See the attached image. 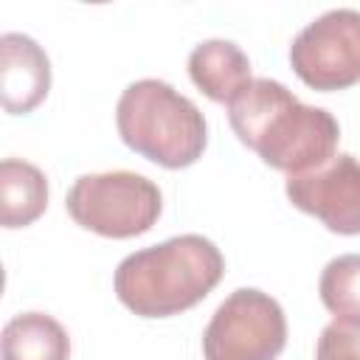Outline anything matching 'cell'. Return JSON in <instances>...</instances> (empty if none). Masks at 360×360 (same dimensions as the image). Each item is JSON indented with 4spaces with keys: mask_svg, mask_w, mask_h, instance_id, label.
Masks as SVG:
<instances>
[{
    "mask_svg": "<svg viewBox=\"0 0 360 360\" xmlns=\"http://www.w3.org/2000/svg\"><path fill=\"white\" fill-rule=\"evenodd\" d=\"M287 343L281 304L256 287L233 290L202 332L205 360H276Z\"/></svg>",
    "mask_w": 360,
    "mask_h": 360,
    "instance_id": "obj_5",
    "label": "cell"
},
{
    "mask_svg": "<svg viewBox=\"0 0 360 360\" xmlns=\"http://www.w3.org/2000/svg\"><path fill=\"white\" fill-rule=\"evenodd\" d=\"M228 121L248 149L287 174L323 166L340 141V124L329 110L304 104L287 84L267 76L253 79L228 104Z\"/></svg>",
    "mask_w": 360,
    "mask_h": 360,
    "instance_id": "obj_1",
    "label": "cell"
},
{
    "mask_svg": "<svg viewBox=\"0 0 360 360\" xmlns=\"http://www.w3.org/2000/svg\"><path fill=\"white\" fill-rule=\"evenodd\" d=\"M287 200L321 219L329 231L360 233V160L354 155H335L307 174H290L284 183Z\"/></svg>",
    "mask_w": 360,
    "mask_h": 360,
    "instance_id": "obj_7",
    "label": "cell"
},
{
    "mask_svg": "<svg viewBox=\"0 0 360 360\" xmlns=\"http://www.w3.org/2000/svg\"><path fill=\"white\" fill-rule=\"evenodd\" d=\"M318 295L335 321L360 323V253H343L326 262Z\"/></svg>",
    "mask_w": 360,
    "mask_h": 360,
    "instance_id": "obj_12",
    "label": "cell"
},
{
    "mask_svg": "<svg viewBox=\"0 0 360 360\" xmlns=\"http://www.w3.org/2000/svg\"><path fill=\"white\" fill-rule=\"evenodd\" d=\"M191 82L219 104H231L253 79L248 53L231 39H202L188 53Z\"/></svg>",
    "mask_w": 360,
    "mask_h": 360,
    "instance_id": "obj_9",
    "label": "cell"
},
{
    "mask_svg": "<svg viewBox=\"0 0 360 360\" xmlns=\"http://www.w3.org/2000/svg\"><path fill=\"white\" fill-rule=\"evenodd\" d=\"M121 141L163 169H186L202 158L208 124L200 107L163 79H138L115 104Z\"/></svg>",
    "mask_w": 360,
    "mask_h": 360,
    "instance_id": "obj_3",
    "label": "cell"
},
{
    "mask_svg": "<svg viewBox=\"0 0 360 360\" xmlns=\"http://www.w3.org/2000/svg\"><path fill=\"white\" fill-rule=\"evenodd\" d=\"M315 360H360V323H326L315 346Z\"/></svg>",
    "mask_w": 360,
    "mask_h": 360,
    "instance_id": "obj_13",
    "label": "cell"
},
{
    "mask_svg": "<svg viewBox=\"0 0 360 360\" xmlns=\"http://www.w3.org/2000/svg\"><path fill=\"white\" fill-rule=\"evenodd\" d=\"M219 248L200 233H180L124 256L112 287L118 301L141 318H172L197 307L222 278Z\"/></svg>",
    "mask_w": 360,
    "mask_h": 360,
    "instance_id": "obj_2",
    "label": "cell"
},
{
    "mask_svg": "<svg viewBox=\"0 0 360 360\" xmlns=\"http://www.w3.org/2000/svg\"><path fill=\"white\" fill-rule=\"evenodd\" d=\"M3 360H68L70 338L65 326L45 312L14 315L3 326Z\"/></svg>",
    "mask_w": 360,
    "mask_h": 360,
    "instance_id": "obj_11",
    "label": "cell"
},
{
    "mask_svg": "<svg viewBox=\"0 0 360 360\" xmlns=\"http://www.w3.org/2000/svg\"><path fill=\"white\" fill-rule=\"evenodd\" d=\"M65 208L76 225L98 236L129 239L146 233L158 222L163 211V194L149 177L138 172H93L73 180Z\"/></svg>",
    "mask_w": 360,
    "mask_h": 360,
    "instance_id": "obj_4",
    "label": "cell"
},
{
    "mask_svg": "<svg viewBox=\"0 0 360 360\" xmlns=\"http://www.w3.org/2000/svg\"><path fill=\"white\" fill-rule=\"evenodd\" d=\"M51 90V59L28 34L0 37V101L6 112L25 115L37 110Z\"/></svg>",
    "mask_w": 360,
    "mask_h": 360,
    "instance_id": "obj_8",
    "label": "cell"
},
{
    "mask_svg": "<svg viewBox=\"0 0 360 360\" xmlns=\"http://www.w3.org/2000/svg\"><path fill=\"white\" fill-rule=\"evenodd\" d=\"M48 208V177L39 166L3 158L0 163V222L3 228H25Z\"/></svg>",
    "mask_w": 360,
    "mask_h": 360,
    "instance_id": "obj_10",
    "label": "cell"
},
{
    "mask_svg": "<svg viewBox=\"0 0 360 360\" xmlns=\"http://www.w3.org/2000/svg\"><path fill=\"white\" fill-rule=\"evenodd\" d=\"M295 76L321 93L346 90L360 82V8H329L307 22L292 45Z\"/></svg>",
    "mask_w": 360,
    "mask_h": 360,
    "instance_id": "obj_6",
    "label": "cell"
}]
</instances>
